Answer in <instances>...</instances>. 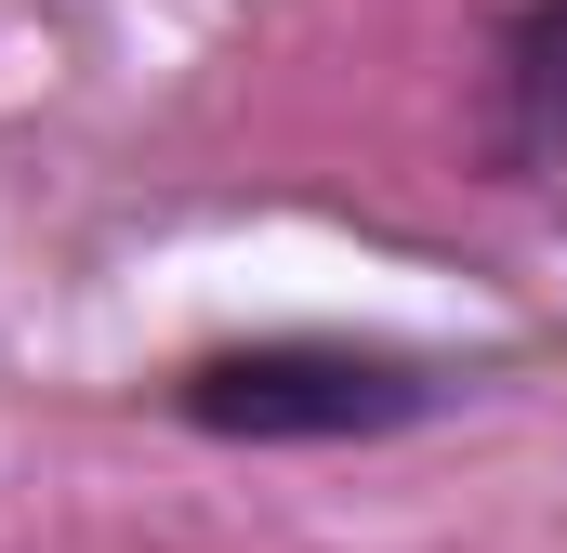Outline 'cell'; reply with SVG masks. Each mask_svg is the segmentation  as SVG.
<instances>
[{
  "label": "cell",
  "instance_id": "cell-1",
  "mask_svg": "<svg viewBox=\"0 0 567 553\" xmlns=\"http://www.w3.org/2000/svg\"><path fill=\"white\" fill-rule=\"evenodd\" d=\"M449 396H462V369L396 330H238L158 383V409L212 448H383Z\"/></svg>",
  "mask_w": 567,
  "mask_h": 553
},
{
  "label": "cell",
  "instance_id": "cell-2",
  "mask_svg": "<svg viewBox=\"0 0 567 553\" xmlns=\"http://www.w3.org/2000/svg\"><path fill=\"white\" fill-rule=\"evenodd\" d=\"M488 171L567 225V0H502L488 27Z\"/></svg>",
  "mask_w": 567,
  "mask_h": 553
}]
</instances>
